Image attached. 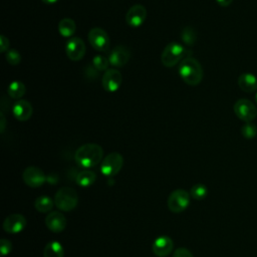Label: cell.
<instances>
[{"label": "cell", "instance_id": "2", "mask_svg": "<svg viewBox=\"0 0 257 257\" xmlns=\"http://www.w3.org/2000/svg\"><path fill=\"white\" fill-rule=\"evenodd\" d=\"M178 72L183 81L192 86L198 85L203 79L202 65L196 58L190 56L181 61Z\"/></svg>", "mask_w": 257, "mask_h": 257}, {"label": "cell", "instance_id": "11", "mask_svg": "<svg viewBox=\"0 0 257 257\" xmlns=\"http://www.w3.org/2000/svg\"><path fill=\"white\" fill-rule=\"evenodd\" d=\"M121 81V73L114 68H108L107 70H105L101 78L102 87L107 92L116 91L120 87Z\"/></svg>", "mask_w": 257, "mask_h": 257}, {"label": "cell", "instance_id": "3", "mask_svg": "<svg viewBox=\"0 0 257 257\" xmlns=\"http://www.w3.org/2000/svg\"><path fill=\"white\" fill-rule=\"evenodd\" d=\"M187 52L188 50L182 44L177 42H171L167 44V46L164 48L161 55V61L166 67H173L178 62L183 60L184 57H189L186 56Z\"/></svg>", "mask_w": 257, "mask_h": 257}, {"label": "cell", "instance_id": "17", "mask_svg": "<svg viewBox=\"0 0 257 257\" xmlns=\"http://www.w3.org/2000/svg\"><path fill=\"white\" fill-rule=\"evenodd\" d=\"M12 112L16 119L20 121H25L31 117L33 108L29 101L24 99H18L13 104Z\"/></svg>", "mask_w": 257, "mask_h": 257}, {"label": "cell", "instance_id": "22", "mask_svg": "<svg viewBox=\"0 0 257 257\" xmlns=\"http://www.w3.org/2000/svg\"><path fill=\"white\" fill-rule=\"evenodd\" d=\"M95 180H96V175L89 170H83L79 172L75 178L76 184L84 188L91 186L95 182Z\"/></svg>", "mask_w": 257, "mask_h": 257}, {"label": "cell", "instance_id": "9", "mask_svg": "<svg viewBox=\"0 0 257 257\" xmlns=\"http://www.w3.org/2000/svg\"><path fill=\"white\" fill-rule=\"evenodd\" d=\"M22 179L28 187L38 188L45 183L46 176L41 169L31 166L24 170L22 174Z\"/></svg>", "mask_w": 257, "mask_h": 257}, {"label": "cell", "instance_id": "26", "mask_svg": "<svg viewBox=\"0 0 257 257\" xmlns=\"http://www.w3.org/2000/svg\"><path fill=\"white\" fill-rule=\"evenodd\" d=\"M92 65L98 70V71H102V70H107L108 69V65H109V61H108V57H105L104 55H95L92 58Z\"/></svg>", "mask_w": 257, "mask_h": 257}, {"label": "cell", "instance_id": "21", "mask_svg": "<svg viewBox=\"0 0 257 257\" xmlns=\"http://www.w3.org/2000/svg\"><path fill=\"white\" fill-rule=\"evenodd\" d=\"M8 95L13 99H20L26 92V87L23 82L19 80H14L10 82L7 87Z\"/></svg>", "mask_w": 257, "mask_h": 257}, {"label": "cell", "instance_id": "15", "mask_svg": "<svg viewBox=\"0 0 257 257\" xmlns=\"http://www.w3.org/2000/svg\"><path fill=\"white\" fill-rule=\"evenodd\" d=\"M45 225L51 232L60 233L65 229L66 219L60 212L53 211L46 216Z\"/></svg>", "mask_w": 257, "mask_h": 257}, {"label": "cell", "instance_id": "8", "mask_svg": "<svg viewBox=\"0 0 257 257\" xmlns=\"http://www.w3.org/2000/svg\"><path fill=\"white\" fill-rule=\"evenodd\" d=\"M123 165V158L118 153H110L101 162L100 165V172L102 175L106 177H113L115 176Z\"/></svg>", "mask_w": 257, "mask_h": 257}, {"label": "cell", "instance_id": "1", "mask_svg": "<svg viewBox=\"0 0 257 257\" xmlns=\"http://www.w3.org/2000/svg\"><path fill=\"white\" fill-rule=\"evenodd\" d=\"M103 151L99 145L85 144L76 150L74 160L79 167L89 169L96 166L101 161Z\"/></svg>", "mask_w": 257, "mask_h": 257}, {"label": "cell", "instance_id": "24", "mask_svg": "<svg viewBox=\"0 0 257 257\" xmlns=\"http://www.w3.org/2000/svg\"><path fill=\"white\" fill-rule=\"evenodd\" d=\"M181 38H182L183 43H185L186 45L192 46V45H194L196 43L197 33H196L194 28H192V27H185L182 30Z\"/></svg>", "mask_w": 257, "mask_h": 257}, {"label": "cell", "instance_id": "16", "mask_svg": "<svg viewBox=\"0 0 257 257\" xmlns=\"http://www.w3.org/2000/svg\"><path fill=\"white\" fill-rule=\"evenodd\" d=\"M130 58V51L122 45L115 46L108 55L109 64L113 67H121L123 66Z\"/></svg>", "mask_w": 257, "mask_h": 257}, {"label": "cell", "instance_id": "34", "mask_svg": "<svg viewBox=\"0 0 257 257\" xmlns=\"http://www.w3.org/2000/svg\"><path fill=\"white\" fill-rule=\"evenodd\" d=\"M232 1H233V0H216V2H217L220 6H222V7H227V6H229V5L232 3Z\"/></svg>", "mask_w": 257, "mask_h": 257}, {"label": "cell", "instance_id": "31", "mask_svg": "<svg viewBox=\"0 0 257 257\" xmlns=\"http://www.w3.org/2000/svg\"><path fill=\"white\" fill-rule=\"evenodd\" d=\"M173 257H194V256L191 253V251L188 250L187 248L180 247V248L176 249V251L174 252Z\"/></svg>", "mask_w": 257, "mask_h": 257}, {"label": "cell", "instance_id": "23", "mask_svg": "<svg viewBox=\"0 0 257 257\" xmlns=\"http://www.w3.org/2000/svg\"><path fill=\"white\" fill-rule=\"evenodd\" d=\"M54 205V201L47 196H40L38 198H36L35 202H34V207L36 209V211L40 212V213H48L52 210Z\"/></svg>", "mask_w": 257, "mask_h": 257}, {"label": "cell", "instance_id": "36", "mask_svg": "<svg viewBox=\"0 0 257 257\" xmlns=\"http://www.w3.org/2000/svg\"><path fill=\"white\" fill-rule=\"evenodd\" d=\"M254 100H255V102H256V104H257V92H256L255 95H254Z\"/></svg>", "mask_w": 257, "mask_h": 257}, {"label": "cell", "instance_id": "20", "mask_svg": "<svg viewBox=\"0 0 257 257\" xmlns=\"http://www.w3.org/2000/svg\"><path fill=\"white\" fill-rule=\"evenodd\" d=\"M76 30V24L71 18H63L58 23V32L62 37H72Z\"/></svg>", "mask_w": 257, "mask_h": 257}, {"label": "cell", "instance_id": "28", "mask_svg": "<svg viewBox=\"0 0 257 257\" xmlns=\"http://www.w3.org/2000/svg\"><path fill=\"white\" fill-rule=\"evenodd\" d=\"M5 58L7 62L11 65H17L21 61V55L16 49H9L5 53Z\"/></svg>", "mask_w": 257, "mask_h": 257}, {"label": "cell", "instance_id": "19", "mask_svg": "<svg viewBox=\"0 0 257 257\" xmlns=\"http://www.w3.org/2000/svg\"><path fill=\"white\" fill-rule=\"evenodd\" d=\"M64 249L63 246L55 240L48 242L43 250V257H63Z\"/></svg>", "mask_w": 257, "mask_h": 257}, {"label": "cell", "instance_id": "10", "mask_svg": "<svg viewBox=\"0 0 257 257\" xmlns=\"http://www.w3.org/2000/svg\"><path fill=\"white\" fill-rule=\"evenodd\" d=\"M85 44L79 37H71L65 45V52L67 57L72 61L80 60L85 54Z\"/></svg>", "mask_w": 257, "mask_h": 257}, {"label": "cell", "instance_id": "4", "mask_svg": "<svg viewBox=\"0 0 257 257\" xmlns=\"http://www.w3.org/2000/svg\"><path fill=\"white\" fill-rule=\"evenodd\" d=\"M54 203L59 210L69 212L76 207L78 203V195L74 189L70 187H62L56 192Z\"/></svg>", "mask_w": 257, "mask_h": 257}, {"label": "cell", "instance_id": "18", "mask_svg": "<svg viewBox=\"0 0 257 257\" xmlns=\"http://www.w3.org/2000/svg\"><path fill=\"white\" fill-rule=\"evenodd\" d=\"M238 86L245 92L251 93L257 90V77L250 72H245L238 77Z\"/></svg>", "mask_w": 257, "mask_h": 257}, {"label": "cell", "instance_id": "33", "mask_svg": "<svg viewBox=\"0 0 257 257\" xmlns=\"http://www.w3.org/2000/svg\"><path fill=\"white\" fill-rule=\"evenodd\" d=\"M6 126V118H5V115L3 114V112L0 113V131L1 133L4 132V128Z\"/></svg>", "mask_w": 257, "mask_h": 257}, {"label": "cell", "instance_id": "6", "mask_svg": "<svg viewBox=\"0 0 257 257\" xmlns=\"http://www.w3.org/2000/svg\"><path fill=\"white\" fill-rule=\"evenodd\" d=\"M89 44L97 51L106 52L110 46V40L107 32L100 27H93L87 35Z\"/></svg>", "mask_w": 257, "mask_h": 257}, {"label": "cell", "instance_id": "32", "mask_svg": "<svg viewBox=\"0 0 257 257\" xmlns=\"http://www.w3.org/2000/svg\"><path fill=\"white\" fill-rule=\"evenodd\" d=\"M9 47V39L5 35L0 36V50L1 52H6Z\"/></svg>", "mask_w": 257, "mask_h": 257}, {"label": "cell", "instance_id": "7", "mask_svg": "<svg viewBox=\"0 0 257 257\" xmlns=\"http://www.w3.org/2000/svg\"><path fill=\"white\" fill-rule=\"evenodd\" d=\"M234 112L239 119L245 122H252L257 116V108L255 104L247 98H241L235 102Z\"/></svg>", "mask_w": 257, "mask_h": 257}, {"label": "cell", "instance_id": "5", "mask_svg": "<svg viewBox=\"0 0 257 257\" xmlns=\"http://www.w3.org/2000/svg\"><path fill=\"white\" fill-rule=\"evenodd\" d=\"M190 193L183 189L173 191L168 198V208L173 213H181L185 211L190 204Z\"/></svg>", "mask_w": 257, "mask_h": 257}, {"label": "cell", "instance_id": "29", "mask_svg": "<svg viewBox=\"0 0 257 257\" xmlns=\"http://www.w3.org/2000/svg\"><path fill=\"white\" fill-rule=\"evenodd\" d=\"M12 249V244L9 240L7 239H1L0 241V251H1V255L5 256L7 254H9L11 252Z\"/></svg>", "mask_w": 257, "mask_h": 257}, {"label": "cell", "instance_id": "30", "mask_svg": "<svg viewBox=\"0 0 257 257\" xmlns=\"http://www.w3.org/2000/svg\"><path fill=\"white\" fill-rule=\"evenodd\" d=\"M84 75L88 77V79H95L98 76V70L92 64H89L84 69Z\"/></svg>", "mask_w": 257, "mask_h": 257}, {"label": "cell", "instance_id": "12", "mask_svg": "<svg viewBox=\"0 0 257 257\" xmlns=\"http://www.w3.org/2000/svg\"><path fill=\"white\" fill-rule=\"evenodd\" d=\"M147 18V9L141 4L133 5L125 14V21L132 28H138L145 22Z\"/></svg>", "mask_w": 257, "mask_h": 257}, {"label": "cell", "instance_id": "35", "mask_svg": "<svg viewBox=\"0 0 257 257\" xmlns=\"http://www.w3.org/2000/svg\"><path fill=\"white\" fill-rule=\"evenodd\" d=\"M43 3H45V4H54V3H56L58 0H41Z\"/></svg>", "mask_w": 257, "mask_h": 257}, {"label": "cell", "instance_id": "25", "mask_svg": "<svg viewBox=\"0 0 257 257\" xmlns=\"http://www.w3.org/2000/svg\"><path fill=\"white\" fill-rule=\"evenodd\" d=\"M208 194V189L204 184H195L191 190H190V195L193 199L197 200V201H201L204 198H206Z\"/></svg>", "mask_w": 257, "mask_h": 257}, {"label": "cell", "instance_id": "27", "mask_svg": "<svg viewBox=\"0 0 257 257\" xmlns=\"http://www.w3.org/2000/svg\"><path fill=\"white\" fill-rule=\"evenodd\" d=\"M241 133L244 138L253 139L257 135V126L253 122H245L241 127Z\"/></svg>", "mask_w": 257, "mask_h": 257}, {"label": "cell", "instance_id": "13", "mask_svg": "<svg viewBox=\"0 0 257 257\" xmlns=\"http://www.w3.org/2000/svg\"><path fill=\"white\" fill-rule=\"evenodd\" d=\"M26 219L21 214H11L7 216L3 222V229L9 234H17L24 230Z\"/></svg>", "mask_w": 257, "mask_h": 257}, {"label": "cell", "instance_id": "14", "mask_svg": "<svg viewBox=\"0 0 257 257\" xmlns=\"http://www.w3.org/2000/svg\"><path fill=\"white\" fill-rule=\"evenodd\" d=\"M173 247H174V242L172 238L164 235L155 239L152 245V250L156 256L166 257L172 252Z\"/></svg>", "mask_w": 257, "mask_h": 257}]
</instances>
